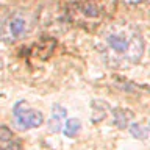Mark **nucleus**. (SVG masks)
I'll return each instance as SVG.
<instances>
[{
  "mask_svg": "<svg viewBox=\"0 0 150 150\" xmlns=\"http://www.w3.org/2000/svg\"><path fill=\"white\" fill-rule=\"evenodd\" d=\"M128 3H142V2H145V0H127Z\"/></svg>",
  "mask_w": 150,
  "mask_h": 150,
  "instance_id": "obj_12",
  "label": "nucleus"
},
{
  "mask_svg": "<svg viewBox=\"0 0 150 150\" xmlns=\"http://www.w3.org/2000/svg\"><path fill=\"white\" fill-rule=\"evenodd\" d=\"M36 23V16L28 11H13L0 19V41L16 42L27 36Z\"/></svg>",
  "mask_w": 150,
  "mask_h": 150,
  "instance_id": "obj_3",
  "label": "nucleus"
},
{
  "mask_svg": "<svg viewBox=\"0 0 150 150\" xmlns=\"http://www.w3.org/2000/svg\"><path fill=\"white\" fill-rule=\"evenodd\" d=\"M0 150H22V145H21V142H17L16 139H11V141H8V142L0 144Z\"/></svg>",
  "mask_w": 150,
  "mask_h": 150,
  "instance_id": "obj_11",
  "label": "nucleus"
},
{
  "mask_svg": "<svg viewBox=\"0 0 150 150\" xmlns=\"http://www.w3.org/2000/svg\"><path fill=\"white\" fill-rule=\"evenodd\" d=\"M13 116H14V122L21 130H30V128H36L44 122V116L41 111H36L30 108L23 100L17 102L16 106L13 110Z\"/></svg>",
  "mask_w": 150,
  "mask_h": 150,
  "instance_id": "obj_4",
  "label": "nucleus"
},
{
  "mask_svg": "<svg viewBox=\"0 0 150 150\" xmlns=\"http://www.w3.org/2000/svg\"><path fill=\"white\" fill-rule=\"evenodd\" d=\"M80 128H81V122L78 119H69L64 125V134L67 138H74L75 134H78Z\"/></svg>",
  "mask_w": 150,
  "mask_h": 150,
  "instance_id": "obj_8",
  "label": "nucleus"
},
{
  "mask_svg": "<svg viewBox=\"0 0 150 150\" xmlns=\"http://www.w3.org/2000/svg\"><path fill=\"white\" fill-rule=\"evenodd\" d=\"M14 139V134H13V131L8 128V127H5V125H0V144H3V142H8V141H11Z\"/></svg>",
  "mask_w": 150,
  "mask_h": 150,
  "instance_id": "obj_10",
  "label": "nucleus"
},
{
  "mask_svg": "<svg viewBox=\"0 0 150 150\" xmlns=\"http://www.w3.org/2000/svg\"><path fill=\"white\" fill-rule=\"evenodd\" d=\"M119 0H75L69 5V21L83 28H97L112 17Z\"/></svg>",
  "mask_w": 150,
  "mask_h": 150,
  "instance_id": "obj_2",
  "label": "nucleus"
},
{
  "mask_svg": "<svg viewBox=\"0 0 150 150\" xmlns=\"http://www.w3.org/2000/svg\"><path fill=\"white\" fill-rule=\"evenodd\" d=\"M56 47V41L50 36H42L39 41H36L30 49H28L27 55L30 61H45L49 56L53 53Z\"/></svg>",
  "mask_w": 150,
  "mask_h": 150,
  "instance_id": "obj_5",
  "label": "nucleus"
},
{
  "mask_svg": "<svg viewBox=\"0 0 150 150\" xmlns=\"http://www.w3.org/2000/svg\"><path fill=\"white\" fill-rule=\"evenodd\" d=\"M133 117V112L128 110H124V108H116L112 110V120L117 125V128H127L130 125V120Z\"/></svg>",
  "mask_w": 150,
  "mask_h": 150,
  "instance_id": "obj_7",
  "label": "nucleus"
},
{
  "mask_svg": "<svg viewBox=\"0 0 150 150\" xmlns=\"http://www.w3.org/2000/svg\"><path fill=\"white\" fill-rule=\"evenodd\" d=\"M98 52L112 67H130L142 58L145 42L141 30L133 23H112L98 36Z\"/></svg>",
  "mask_w": 150,
  "mask_h": 150,
  "instance_id": "obj_1",
  "label": "nucleus"
},
{
  "mask_svg": "<svg viewBox=\"0 0 150 150\" xmlns=\"http://www.w3.org/2000/svg\"><path fill=\"white\" fill-rule=\"evenodd\" d=\"M66 119V110L61 105H53L52 116L49 120V130L52 133H58L63 128V120Z\"/></svg>",
  "mask_w": 150,
  "mask_h": 150,
  "instance_id": "obj_6",
  "label": "nucleus"
},
{
  "mask_svg": "<svg viewBox=\"0 0 150 150\" xmlns=\"http://www.w3.org/2000/svg\"><path fill=\"white\" fill-rule=\"evenodd\" d=\"M130 127V131H131V134L136 136V138H139V139H145L147 138V134H149V130L145 128L144 125H139V124H133V125H128Z\"/></svg>",
  "mask_w": 150,
  "mask_h": 150,
  "instance_id": "obj_9",
  "label": "nucleus"
}]
</instances>
